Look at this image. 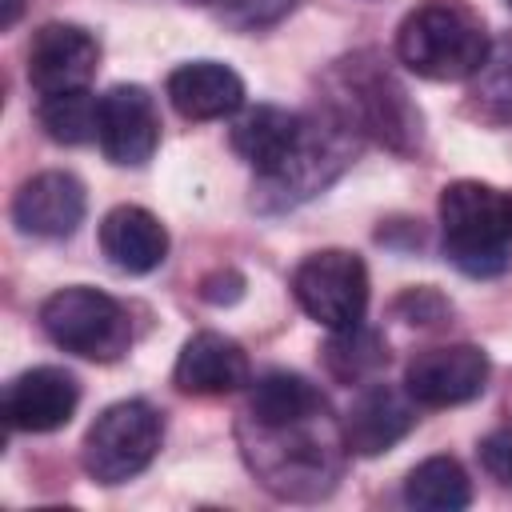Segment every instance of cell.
<instances>
[{
	"instance_id": "18",
	"label": "cell",
	"mask_w": 512,
	"mask_h": 512,
	"mask_svg": "<svg viewBox=\"0 0 512 512\" xmlns=\"http://www.w3.org/2000/svg\"><path fill=\"white\" fill-rule=\"evenodd\" d=\"M404 500L420 512H460L472 504V480L452 456L420 460L404 480Z\"/></svg>"
},
{
	"instance_id": "14",
	"label": "cell",
	"mask_w": 512,
	"mask_h": 512,
	"mask_svg": "<svg viewBox=\"0 0 512 512\" xmlns=\"http://www.w3.org/2000/svg\"><path fill=\"white\" fill-rule=\"evenodd\" d=\"M172 384L188 396H232L248 384V356L232 336L196 332L176 356Z\"/></svg>"
},
{
	"instance_id": "7",
	"label": "cell",
	"mask_w": 512,
	"mask_h": 512,
	"mask_svg": "<svg viewBox=\"0 0 512 512\" xmlns=\"http://www.w3.org/2000/svg\"><path fill=\"white\" fill-rule=\"evenodd\" d=\"M292 296L328 332L364 324V312H368V268L348 248L312 252L292 272Z\"/></svg>"
},
{
	"instance_id": "8",
	"label": "cell",
	"mask_w": 512,
	"mask_h": 512,
	"mask_svg": "<svg viewBox=\"0 0 512 512\" xmlns=\"http://www.w3.org/2000/svg\"><path fill=\"white\" fill-rule=\"evenodd\" d=\"M488 372L492 364L476 344H440L408 360L404 388L424 408H452L476 400L488 384Z\"/></svg>"
},
{
	"instance_id": "27",
	"label": "cell",
	"mask_w": 512,
	"mask_h": 512,
	"mask_svg": "<svg viewBox=\"0 0 512 512\" xmlns=\"http://www.w3.org/2000/svg\"><path fill=\"white\" fill-rule=\"evenodd\" d=\"M24 12V0H4V16H0V28H12Z\"/></svg>"
},
{
	"instance_id": "5",
	"label": "cell",
	"mask_w": 512,
	"mask_h": 512,
	"mask_svg": "<svg viewBox=\"0 0 512 512\" xmlns=\"http://www.w3.org/2000/svg\"><path fill=\"white\" fill-rule=\"evenodd\" d=\"M40 328L48 332V340L56 348L96 360V364L120 360L132 344V320L124 312V304L88 284L52 292L40 304Z\"/></svg>"
},
{
	"instance_id": "1",
	"label": "cell",
	"mask_w": 512,
	"mask_h": 512,
	"mask_svg": "<svg viewBox=\"0 0 512 512\" xmlns=\"http://www.w3.org/2000/svg\"><path fill=\"white\" fill-rule=\"evenodd\" d=\"M240 452L256 480L280 500H320L336 488L344 472V428L332 412H308L292 420H252L236 424Z\"/></svg>"
},
{
	"instance_id": "23",
	"label": "cell",
	"mask_w": 512,
	"mask_h": 512,
	"mask_svg": "<svg viewBox=\"0 0 512 512\" xmlns=\"http://www.w3.org/2000/svg\"><path fill=\"white\" fill-rule=\"evenodd\" d=\"M480 464L492 480L512 488V424H504V428H496L480 440Z\"/></svg>"
},
{
	"instance_id": "12",
	"label": "cell",
	"mask_w": 512,
	"mask_h": 512,
	"mask_svg": "<svg viewBox=\"0 0 512 512\" xmlns=\"http://www.w3.org/2000/svg\"><path fill=\"white\" fill-rule=\"evenodd\" d=\"M416 424V400L408 396V388H396V384H380V380H368L348 416H344V444L348 452L356 456H380L388 452L392 444H400Z\"/></svg>"
},
{
	"instance_id": "26",
	"label": "cell",
	"mask_w": 512,
	"mask_h": 512,
	"mask_svg": "<svg viewBox=\"0 0 512 512\" xmlns=\"http://www.w3.org/2000/svg\"><path fill=\"white\" fill-rule=\"evenodd\" d=\"M240 288H244V280H240L236 272H212V276H204L200 296L212 300V304H224V300H236Z\"/></svg>"
},
{
	"instance_id": "15",
	"label": "cell",
	"mask_w": 512,
	"mask_h": 512,
	"mask_svg": "<svg viewBox=\"0 0 512 512\" xmlns=\"http://www.w3.org/2000/svg\"><path fill=\"white\" fill-rule=\"evenodd\" d=\"M304 116L276 108V104H256L232 124V148L244 164L256 168V176H276L300 148L304 140Z\"/></svg>"
},
{
	"instance_id": "11",
	"label": "cell",
	"mask_w": 512,
	"mask_h": 512,
	"mask_svg": "<svg viewBox=\"0 0 512 512\" xmlns=\"http://www.w3.org/2000/svg\"><path fill=\"white\" fill-rule=\"evenodd\" d=\"M80 404V384L64 368H28L4 388V424L16 432H56L72 420Z\"/></svg>"
},
{
	"instance_id": "22",
	"label": "cell",
	"mask_w": 512,
	"mask_h": 512,
	"mask_svg": "<svg viewBox=\"0 0 512 512\" xmlns=\"http://www.w3.org/2000/svg\"><path fill=\"white\" fill-rule=\"evenodd\" d=\"M396 316H404L408 324H440L448 316V300L436 292V288H408L400 300H396Z\"/></svg>"
},
{
	"instance_id": "4",
	"label": "cell",
	"mask_w": 512,
	"mask_h": 512,
	"mask_svg": "<svg viewBox=\"0 0 512 512\" xmlns=\"http://www.w3.org/2000/svg\"><path fill=\"white\" fill-rule=\"evenodd\" d=\"M440 232L464 276H500L512 264V196L484 180H452L440 192Z\"/></svg>"
},
{
	"instance_id": "2",
	"label": "cell",
	"mask_w": 512,
	"mask_h": 512,
	"mask_svg": "<svg viewBox=\"0 0 512 512\" xmlns=\"http://www.w3.org/2000/svg\"><path fill=\"white\" fill-rule=\"evenodd\" d=\"M396 56L424 80L460 84L488 68L492 40L468 0H424L396 28Z\"/></svg>"
},
{
	"instance_id": "21",
	"label": "cell",
	"mask_w": 512,
	"mask_h": 512,
	"mask_svg": "<svg viewBox=\"0 0 512 512\" xmlns=\"http://www.w3.org/2000/svg\"><path fill=\"white\" fill-rule=\"evenodd\" d=\"M36 120H40L44 136L56 144H88L100 132V100L88 88L40 96Z\"/></svg>"
},
{
	"instance_id": "17",
	"label": "cell",
	"mask_w": 512,
	"mask_h": 512,
	"mask_svg": "<svg viewBox=\"0 0 512 512\" xmlns=\"http://www.w3.org/2000/svg\"><path fill=\"white\" fill-rule=\"evenodd\" d=\"M168 100L184 120H220L240 112L244 104V80L216 60H192L180 64L168 76Z\"/></svg>"
},
{
	"instance_id": "24",
	"label": "cell",
	"mask_w": 512,
	"mask_h": 512,
	"mask_svg": "<svg viewBox=\"0 0 512 512\" xmlns=\"http://www.w3.org/2000/svg\"><path fill=\"white\" fill-rule=\"evenodd\" d=\"M292 8V0H224V20L236 28H260L280 20Z\"/></svg>"
},
{
	"instance_id": "10",
	"label": "cell",
	"mask_w": 512,
	"mask_h": 512,
	"mask_svg": "<svg viewBox=\"0 0 512 512\" xmlns=\"http://www.w3.org/2000/svg\"><path fill=\"white\" fill-rule=\"evenodd\" d=\"M104 156L120 168H140L152 160L160 144V116L156 100L140 84H116L100 96V132Z\"/></svg>"
},
{
	"instance_id": "16",
	"label": "cell",
	"mask_w": 512,
	"mask_h": 512,
	"mask_svg": "<svg viewBox=\"0 0 512 512\" xmlns=\"http://www.w3.org/2000/svg\"><path fill=\"white\" fill-rule=\"evenodd\" d=\"M100 252L108 256L112 268H120L128 276H144L164 264L168 232L148 208L120 204L100 220Z\"/></svg>"
},
{
	"instance_id": "19",
	"label": "cell",
	"mask_w": 512,
	"mask_h": 512,
	"mask_svg": "<svg viewBox=\"0 0 512 512\" xmlns=\"http://www.w3.org/2000/svg\"><path fill=\"white\" fill-rule=\"evenodd\" d=\"M324 408H328L324 392L312 380H304L300 372H264L248 392L244 416H252V420H292V416H308V412H324Z\"/></svg>"
},
{
	"instance_id": "25",
	"label": "cell",
	"mask_w": 512,
	"mask_h": 512,
	"mask_svg": "<svg viewBox=\"0 0 512 512\" xmlns=\"http://www.w3.org/2000/svg\"><path fill=\"white\" fill-rule=\"evenodd\" d=\"M480 96H488L492 104H500V116H512V48H508V56L492 68V76H488V84H484Z\"/></svg>"
},
{
	"instance_id": "13",
	"label": "cell",
	"mask_w": 512,
	"mask_h": 512,
	"mask_svg": "<svg viewBox=\"0 0 512 512\" xmlns=\"http://www.w3.org/2000/svg\"><path fill=\"white\" fill-rule=\"evenodd\" d=\"M84 208H88L84 184L72 172H40L20 184V192L12 200V220L28 236L60 240L80 228Z\"/></svg>"
},
{
	"instance_id": "3",
	"label": "cell",
	"mask_w": 512,
	"mask_h": 512,
	"mask_svg": "<svg viewBox=\"0 0 512 512\" xmlns=\"http://www.w3.org/2000/svg\"><path fill=\"white\" fill-rule=\"evenodd\" d=\"M328 112L356 136H372L392 152H416L420 112L404 84L384 68L376 52H352L328 72Z\"/></svg>"
},
{
	"instance_id": "6",
	"label": "cell",
	"mask_w": 512,
	"mask_h": 512,
	"mask_svg": "<svg viewBox=\"0 0 512 512\" xmlns=\"http://www.w3.org/2000/svg\"><path fill=\"white\" fill-rule=\"evenodd\" d=\"M160 440V412L144 400H120L92 420L80 448V464L96 484H124L156 460Z\"/></svg>"
},
{
	"instance_id": "20",
	"label": "cell",
	"mask_w": 512,
	"mask_h": 512,
	"mask_svg": "<svg viewBox=\"0 0 512 512\" xmlns=\"http://www.w3.org/2000/svg\"><path fill=\"white\" fill-rule=\"evenodd\" d=\"M388 364V344L380 340V332L352 324L328 336L324 344V368L340 380V384H368L376 380V372Z\"/></svg>"
},
{
	"instance_id": "9",
	"label": "cell",
	"mask_w": 512,
	"mask_h": 512,
	"mask_svg": "<svg viewBox=\"0 0 512 512\" xmlns=\"http://www.w3.org/2000/svg\"><path fill=\"white\" fill-rule=\"evenodd\" d=\"M96 64H100V44L80 24L52 20V24L36 28V36L28 44V84L40 96L88 88V80L96 76Z\"/></svg>"
}]
</instances>
